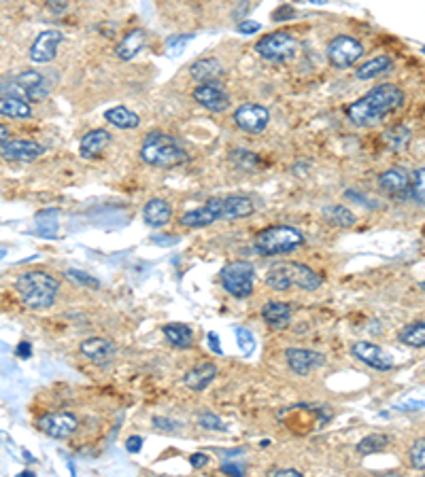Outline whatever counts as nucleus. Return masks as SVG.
I'll list each match as a JSON object with an SVG mask.
<instances>
[{"instance_id": "1", "label": "nucleus", "mask_w": 425, "mask_h": 477, "mask_svg": "<svg viewBox=\"0 0 425 477\" xmlns=\"http://www.w3.org/2000/svg\"><path fill=\"white\" fill-rule=\"evenodd\" d=\"M404 104V92L393 83L372 88L364 98L346 106V117L358 127H372Z\"/></svg>"}, {"instance_id": "2", "label": "nucleus", "mask_w": 425, "mask_h": 477, "mask_svg": "<svg viewBox=\"0 0 425 477\" xmlns=\"http://www.w3.org/2000/svg\"><path fill=\"white\" fill-rule=\"evenodd\" d=\"M13 289L26 307L47 310L55 303V297L60 293V282H58V278H53L47 272L32 270V272H24L15 280Z\"/></svg>"}, {"instance_id": "3", "label": "nucleus", "mask_w": 425, "mask_h": 477, "mask_svg": "<svg viewBox=\"0 0 425 477\" xmlns=\"http://www.w3.org/2000/svg\"><path fill=\"white\" fill-rule=\"evenodd\" d=\"M266 284L272 291H292V289H302V291H317L323 284V276L315 272L313 268L296 261H281L274 263L268 274H266Z\"/></svg>"}, {"instance_id": "4", "label": "nucleus", "mask_w": 425, "mask_h": 477, "mask_svg": "<svg viewBox=\"0 0 425 477\" xmlns=\"http://www.w3.org/2000/svg\"><path fill=\"white\" fill-rule=\"evenodd\" d=\"M140 159H143L147 166L168 170L185 164L189 155L173 136L162 132H151L145 136L143 144H140Z\"/></svg>"}, {"instance_id": "5", "label": "nucleus", "mask_w": 425, "mask_h": 477, "mask_svg": "<svg viewBox=\"0 0 425 477\" xmlns=\"http://www.w3.org/2000/svg\"><path fill=\"white\" fill-rule=\"evenodd\" d=\"M302 242H304V235L300 229L292 225H272L257 233L255 251L264 257L288 255V253H294L298 247H302Z\"/></svg>"}, {"instance_id": "6", "label": "nucleus", "mask_w": 425, "mask_h": 477, "mask_svg": "<svg viewBox=\"0 0 425 477\" xmlns=\"http://www.w3.org/2000/svg\"><path fill=\"white\" fill-rule=\"evenodd\" d=\"M255 51L268 62H290L298 55L300 41L292 32H272L255 43Z\"/></svg>"}, {"instance_id": "7", "label": "nucleus", "mask_w": 425, "mask_h": 477, "mask_svg": "<svg viewBox=\"0 0 425 477\" xmlns=\"http://www.w3.org/2000/svg\"><path fill=\"white\" fill-rule=\"evenodd\" d=\"M220 282L228 295L236 299H245L253 293L255 268L249 261H230L220 272Z\"/></svg>"}, {"instance_id": "8", "label": "nucleus", "mask_w": 425, "mask_h": 477, "mask_svg": "<svg viewBox=\"0 0 425 477\" xmlns=\"http://www.w3.org/2000/svg\"><path fill=\"white\" fill-rule=\"evenodd\" d=\"M364 55V45L349 34H338L328 45V60L334 68H349Z\"/></svg>"}, {"instance_id": "9", "label": "nucleus", "mask_w": 425, "mask_h": 477, "mask_svg": "<svg viewBox=\"0 0 425 477\" xmlns=\"http://www.w3.org/2000/svg\"><path fill=\"white\" fill-rule=\"evenodd\" d=\"M222 219H226V198H210L200 208H194V210L185 212L179 219V223L183 227H189V229H200V227L217 223Z\"/></svg>"}, {"instance_id": "10", "label": "nucleus", "mask_w": 425, "mask_h": 477, "mask_svg": "<svg viewBox=\"0 0 425 477\" xmlns=\"http://www.w3.org/2000/svg\"><path fill=\"white\" fill-rule=\"evenodd\" d=\"M191 98L206 111L210 113H224L230 109V96L226 94V90L222 88V83L217 81H208V83H200L194 92Z\"/></svg>"}, {"instance_id": "11", "label": "nucleus", "mask_w": 425, "mask_h": 477, "mask_svg": "<svg viewBox=\"0 0 425 477\" xmlns=\"http://www.w3.org/2000/svg\"><path fill=\"white\" fill-rule=\"evenodd\" d=\"M232 119L238 130H243L247 134H262L268 127L270 113L262 104H243L234 111Z\"/></svg>"}, {"instance_id": "12", "label": "nucleus", "mask_w": 425, "mask_h": 477, "mask_svg": "<svg viewBox=\"0 0 425 477\" xmlns=\"http://www.w3.org/2000/svg\"><path fill=\"white\" fill-rule=\"evenodd\" d=\"M39 429L53 439H68L79 429V420L70 412H51L39 420Z\"/></svg>"}, {"instance_id": "13", "label": "nucleus", "mask_w": 425, "mask_h": 477, "mask_svg": "<svg viewBox=\"0 0 425 477\" xmlns=\"http://www.w3.org/2000/svg\"><path fill=\"white\" fill-rule=\"evenodd\" d=\"M351 352L353 357H356L358 361H362L364 365L377 369V371H389L393 369V359L377 344L372 342H366V340H360L351 346Z\"/></svg>"}, {"instance_id": "14", "label": "nucleus", "mask_w": 425, "mask_h": 477, "mask_svg": "<svg viewBox=\"0 0 425 477\" xmlns=\"http://www.w3.org/2000/svg\"><path fill=\"white\" fill-rule=\"evenodd\" d=\"M62 43V32L60 30H43L32 47H30V60L34 64H47L58 55V47Z\"/></svg>"}, {"instance_id": "15", "label": "nucleus", "mask_w": 425, "mask_h": 477, "mask_svg": "<svg viewBox=\"0 0 425 477\" xmlns=\"http://www.w3.org/2000/svg\"><path fill=\"white\" fill-rule=\"evenodd\" d=\"M410 185H412V174L406 170V168H402V166H393V168H389V170H385L381 177H379V187L385 191V193H389V195H393V198H404V195H408L410 193Z\"/></svg>"}, {"instance_id": "16", "label": "nucleus", "mask_w": 425, "mask_h": 477, "mask_svg": "<svg viewBox=\"0 0 425 477\" xmlns=\"http://www.w3.org/2000/svg\"><path fill=\"white\" fill-rule=\"evenodd\" d=\"M285 361L288 367L298 373V375H309L311 371H315L317 367L323 365V354L309 350V348H288L285 350Z\"/></svg>"}, {"instance_id": "17", "label": "nucleus", "mask_w": 425, "mask_h": 477, "mask_svg": "<svg viewBox=\"0 0 425 477\" xmlns=\"http://www.w3.org/2000/svg\"><path fill=\"white\" fill-rule=\"evenodd\" d=\"M45 153V148L34 140H9L3 144V157L13 159V162H34Z\"/></svg>"}, {"instance_id": "18", "label": "nucleus", "mask_w": 425, "mask_h": 477, "mask_svg": "<svg viewBox=\"0 0 425 477\" xmlns=\"http://www.w3.org/2000/svg\"><path fill=\"white\" fill-rule=\"evenodd\" d=\"M79 352L94 363H107L111 361V357L117 352V346L113 340L107 338H88L79 344Z\"/></svg>"}, {"instance_id": "19", "label": "nucleus", "mask_w": 425, "mask_h": 477, "mask_svg": "<svg viewBox=\"0 0 425 477\" xmlns=\"http://www.w3.org/2000/svg\"><path fill=\"white\" fill-rule=\"evenodd\" d=\"M145 45H147V32L143 28H134L119 41V45L115 47V55L121 62H128L143 51Z\"/></svg>"}, {"instance_id": "20", "label": "nucleus", "mask_w": 425, "mask_h": 477, "mask_svg": "<svg viewBox=\"0 0 425 477\" xmlns=\"http://www.w3.org/2000/svg\"><path fill=\"white\" fill-rule=\"evenodd\" d=\"M170 219H173V208L162 198H151L143 208V221H145V225H149L154 229L168 225Z\"/></svg>"}, {"instance_id": "21", "label": "nucleus", "mask_w": 425, "mask_h": 477, "mask_svg": "<svg viewBox=\"0 0 425 477\" xmlns=\"http://www.w3.org/2000/svg\"><path fill=\"white\" fill-rule=\"evenodd\" d=\"M111 144V134L102 127H96L92 132H88L81 142H79V155L83 159H92V157H98L107 146Z\"/></svg>"}, {"instance_id": "22", "label": "nucleus", "mask_w": 425, "mask_h": 477, "mask_svg": "<svg viewBox=\"0 0 425 477\" xmlns=\"http://www.w3.org/2000/svg\"><path fill=\"white\" fill-rule=\"evenodd\" d=\"M215 375H217V365H212V363H200V365L191 367V369L185 373L183 382H185V386H187L189 390L202 392V390L208 388V384H210L212 380H215Z\"/></svg>"}, {"instance_id": "23", "label": "nucleus", "mask_w": 425, "mask_h": 477, "mask_svg": "<svg viewBox=\"0 0 425 477\" xmlns=\"http://www.w3.org/2000/svg\"><path fill=\"white\" fill-rule=\"evenodd\" d=\"M262 318L272 329H283L292 321V307L285 301H268L262 307Z\"/></svg>"}, {"instance_id": "24", "label": "nucleus", "mask_w": 425, "mask_h": 477, "mask_svg": "<svg viewBox=\"0 0 425 477\" xmlns=\"http://www.w3.org/2000/svg\"><path fill=\"white\" fill-rule=\"evenodd\" d=\"M47 85H41V88H24L20 83H15L13 78H9V81L3 83V96H15V98H22L30 104H36V102H43L47 98Z\"/></svg>"}, {"instance_id": "25", "label": "nucleus", "mask_w": 425, "mask_h": 477, "mask_svg": "<svg viewBox=\"0 0 425 477\" xmlns=\"http://www.w3.org/2000/svg\"><path fill=\"white\" fill-rule=\"evenodd\" d=\"M189 74L200 83L215 81V78L222 74V64L215 57H200L189 66Z\"/></svg>"}, {"instance_id": "26", "label": "nucleus", "mask_w": 425, "mask_h": 477, "mask_svg": "<svg viewBox=\"0 0 425 477\" xmlns=\"http://www.w3.org/2000/svg\"><path fill=\"white\" fill-rule=\"evenodd\" d=\"M391 68H393V60L389 55H379V57H372L366 64H362L356 70V76L362 78V81H370V78H377V76L389 72Z\"/></svg>"}, {"instance_id": "27", "label": "nucleus", "mask_w": 425, "mask_h": 477, "mask_svg": "<svg viewBox=\"0 0 425 477\" xmlns=\"http://www.w3.org/2000/svg\"><path fill=\"white\" fill-rule=\"evenodd\" d=\"M104 119L111 125L119 127V130H134V127L140 125V117L134 111L126 109V106H113V109H109L104 113Z\"/></svg>"}, {"instance_id": "28", "label": "nucleus", "mask_w": 425, "mask_h": 477, "mask_svg": "<svg viewBox=\"0 0 425 477\" xmlns=\"http://www.w3.org/2000/svg\"><path fill=\"white\" fill-rule=\"evenodd\" d=\"M162 333L175 348H189L194 344V331L183 323H168L164 325Z\"/></svg>"}, {"instance_id": "29", "label": "nucleus", "mask_w": 425, "mask_h": 477, "mask_svg": "<svg viewBox=\"0 0 425 477\" xmlns=\"http://www.w3.org/2000/svg\"><path fill=\"white\" fill-rule=\"evenodd\" d=\"M0 115L9 119H28L32 115L30 102L15 98V96H3L0 98Z\"/></svg>"}, {"instance_id": "30", "label": "nucleus", "mask_w": 425, "mask_h": 477, "mask_svg": "<svg viewBox=\"0 0 425 477\" xmlns=\"http://www.w3.org/2000/svg\"><path fill=\"white\" fill-rule=\"evenodd\" d=\"M253 202L245 195H228L226 198V219L234 221V219H245L253 214Z\"/></svg>"}, {"instance_id": "31", "label": "nucleus", "mask_w": 425, "mask_h": 477, "mask_svg": "<svg viewBox=\"0 0 425 477\" xmlns=\"http://www.w3.org/2000/svg\"><path fill=\"white\" fill-rule=\"evenodd\" d=\"M323 219L330 223V225H336V227H353L356 225V214H353L346 206L342 204H332V206H325L323 208Z\"/></svg>"}, {"instance_id": "32", "label": "nucleus", "mask_w": 425, "mask_h": 477, "mask_svg": "<svg viewBox=\"0 0 425 477\" xmlns=\"http://www.w3.org/2000/svg\"><path fill=\"white\" fill-rule=\"evenodd\" d=\"M400 342L404 346H410V348H425V321H419V323H410L406 327H402L400 331Z\"/></svg>"}, {"instance_id": "33", "label": "nucleus", "mask_w": 425, "mask_h": 477, "mask_svg": "<svg viewBox=\"0 0 425 477\" xmlns=\"http://www.w3.org/2000/svg\"><path fill=\"white\" fill-rule=\"evenodd\" d=\"M383 142L391 151H404L410 142V130L406 125H391L383 132Z\"/></svg>"}, {"instance_id": "34", "label": "nucleus", "mask_w": 425, "mask_h": 477, "mask_svg": "<svg viewBox=\"0 0 425 477\" xmlns=\"http://www.w3.org/2000/svg\"><path fill=\"white\" fill-rule=\"evenodd\" d=\"M230 162L243 172H257L259 166H262L259 157L251 151H245V148H234L230 153Z\"/></svg>"}, {"instance_id": "35", "label": "nucleus", "mask_w": 425, "mask_h": 477, "mask_svg": "<svg viewBox=\"0 0 425 477\" xmlns=\"http://www.w3.org/2000/svg\"><path fill=\"white\" fill-rule=\"evenodd\" d=\"M389 445V435H383V433H372V435H366L358 445L356 450L364 456L368 454H377V452H383L385 448Z\"/></svg>"}, {"instance_id": "36", "label": "nucleus", "mask_w": 425, "mask_h": 477, "mask_svg": "<svg viewBox=\"0 0 425 477\" xmlns=\"http://www.w3.org/2000/svg\"><path fill=\"white\" fill-rule=\"evenodd\" d=\"M410 198L425 206V168H419L414 174H412V185H410Z\"/></svg>"}, {"instance_id": "37", "label": "nucleus", "mask_w": 425, "mask_h": 477, "mask_svg": "<svg viewBox=\"0 0 425 477\" xmlns=\"http://www.w3.org/2000/svg\"><path fill=\"white\" fill-rule=\"evenodd\" d=\"M408 462L412 469H419V471H425V437L423 439H417L410 450H408Z\"/></svg>"}, {"instance_id": "38", "label": "nucleus", "mask_w": 425, "mask_h": 477, "mask_svg": "<svg viewBox=\"0 0 425 477\" xmlns=\"http://www.w3.org/2000/svg\"><path fill=\"white\" fill-rule=\"evenodd\" d=\"M234 333H236V344H238L241 352L247 354V357L253 354V350H255V338H253V333L247 327H236Z\"/></svg>"}, {"instance_id": "39", "label": "nucleus", "mask_w": 425, "mask_h": 477, "mask_svg": "<svg viewBox=\"0 0 425 477\" xmlns=\"http://www.w3.org/2000/svg\"><path fill=\"white\" fill-rule=\"evenodd\" d=\"M13 81H15V83H20V85H24V88H41V85H45V78H43V74H41V72H36V70H26V72H20V74H15V76H13Z\"/></svg>"}, {"instance_id": "40", "label": "nucleus", "mask_w": 425, "mask_h": 477, "mask_svg": "<svg viewBox=\"0 0 425 477\" xmlns=\"http://www.w3.org/2000/svg\"><path fill=\"white\" fill-rule=\"evenodd\" d=\"M66 278L70 282H75L77 286H83V289H98L100 286V282L94 276L86 274V272H79V270H68L66 272Z\"/></svg>"}, {"instance_id": "41", "label": "nucleus", "mask_w": 425, "mask_h": 477, "mask_svg": "<svg viewBox=\"0 0 425 477\" xmlns=\"http://www.w3.org/2000/svg\"><path fill=\"white\" fill-rule=\"evenodd\" d=\"M198 424H200L202 429H206V431H220V433H226V431H228V427L224 424V420L217 418L215 414H210V412L202 414L200 420H198Z\"/></svg>"}, {"instance_id": "42", "label": "nucleus", "mask_w": 425, "mask_h": 477, "mask_svg": "<svg viewBox=\"0 0 425 477\" xmlns=\"http://www.w3.org/2000/svg\"><path fill=\"white\" fill-rule=\"evenodd\" d=\"M154 427L158 431H164V433H177L181 429V422L173 420V418H166V416H154Z\"/></svg>"}, {"instance_id": "43", "label": "nucleus", "mask_w": 425, "mask_h": 477, "mask_svg": "<svg viewBox=\"0 0 425 477\" xmlns=\"http://www.w3.org/2000/svg\"><path fill=\"white\" fill-rule=\"evenodd\" d=\"M191 39H194V34H185V36H170V39H168V43H166V47H168L170 55L181 53V51H183V47L187 45V41H191Z\"/></svg>"}, {"instance_id": "44", "label": "nucleus", "mask_w": 425, "mask_h": 477, "mask_svg": "<svg viewBox=\"0 0 425 477\" xmlns=\"http://www.w3.org/2000/svg\"><path fill=\"white\" fill-rule=\"evenodd\" d=\"M47 9L53 13V15H62V13H66V9H68V0H47Z\"/></svg>"}, {"instance_id": "45", "label": "nucleus", "mask_w": 425, "mask_h": 477, "mask_svg": "<svg viewBox=\"0 0 425 477\" xmlns=\"http://www.w3.org/2000/svg\"><path fill=\"white\" fill-rule=\"evenodd\" d=\"M206 340H208V348H210L212 352H215L217 357L224 354V348H222V344H220V336H217V333L208 331V333H206Z\"/></svg>"}, {"instance_id": "46", "label": "nucleus", "mask_w": 425, "mask_h": 477, "mask_svg": "<svg viewBox=\"0 0 425 477\" xmlns=\"http://www.w3.org/2000/svg\"><path fill=\"white\" fill-rule=\"evenodd\" d=\"M236 30H238L241 34H255V32H259V30H262V26H259L257 22L247 20V22H241V24L236 26Z\"/></svg>"}, {"instance_id": "47", "label": "nucleus", "mask_w": 425, "mask_h": 477, "mask_svg": "<svg viewBox=\"0 0 425 477\" xmlns=\"http://www.w3.org/2000/svg\"><path fill=\"white\" fill-rule=\"evenodd\" d=\"M140 448H143V437H140V435H132V437H128V441H126V450H128L130 454H138V452H140Z\"/></svg>"}, {"instance_id": "48", "label": "nucleus", "mask_w": 425, "mask_h": 477, "mask_svg": "<svg viewBox=\"0 0 425 477\" xmlns=\"http://www.w3.org/2000/svg\"><path fill=\"white\" fill-rule=\"evenodd\" d=\"M270 477H281V475H285V477H302V473L298 469H272L268 471Z\"/></svg>"}, {"instance_id": "49", "label": "nucleus", "mask_w": 425, "mask_h": 477, "mask_svg": "<svg viewBox=\"0 0 425 477\" xmlns=\"http://www.w3.org/2000/svg\"><path fill=\"white\" fill-rule=\"evenodd\" d=\"M189 462H191V466H194V469H204V466L208 464V456H206V454H202V452H196V454H191Z\"/></svg>"}, {"instance_id": "50", "label": "nucleus", "mask_w": 425, "mask_h": 477, "mask_svg": "<svg viewBox=\"0 0 425 477\" xmlns=\"http://www.w3.org/2000/svg\"><path fill=\"white\" fill-rule=\"evenodd\" d=\"M222 473H230V475L243 477V475H245V469H243V466H238V464L226 462V464H222Z\"/></svg>"}, {"instance_id": "51", "label": "nucleus", "mask_w": 425, "mask_h": 477, "mask_svg": "<svg viewBox=\"0 0 425 477\" xmlns=\"http://www.w3.org/2000/svg\"><path fill=\"white\" fill-rule=\"evenodd\" d=\"M15 354H18L20 359H30V354H32V346H30L28 342H20V344H18V348H15Z\"/></svg>"}, {"instance_id": "52", "label": "nucleus", "mask_w": 425, "mask_h": 477, "mask_svg": "<svg viewBox=\"0 0 425 477\" xmlns=\"http://www.w3.org/2000/svg\"><path fill=\"white\" fill-rule=\"evenodd\" d=\"M423 408H425V401H408V403L398 406V410H404V412H417V410H423Z\"/></svg>"}, {"instance_id": "53", "label": "nucleus", "mask_w": 425, "mask_h": 477, "mask_svg": "<svg viewBox=\"0 0 425 477\" xmlns=\"http://www.w3.org/2000/svg\"><path fill=\"white\" fill-rule=\"evenodd\" d=\"M285 15H294V9H290V7H283V9H278L276 13H274V20L278 22V20H288Z\"/></svg>"}, {"instance_id": "54", "label": "nucleus", "mask_w": 425, "mask_h": 477, "mask_svg": "<svg viewBox=\"0 0 425 477\" xmlns=\"http://www.w3.org/2000/svg\"><path fill=\"white\" fill-rule=\"evenodd\" d=\"M0 134H3V136H0V142H3V144H7L9 142V130L3 125V127H0Z\"/></svg>"}, {"instance_id": "55", "label": "nucleus", "mask_w": 425, "mask_h": 477, "mask_svg": "<svg viewBox=\"0 0 425 477\" xmlns=\"http://www.w3.org/2000/svg\"><path fill=\"white\" fill-rule=\"evenodd\" d=\"M419 289H421V291H425V282H421V284H419Z\"/></svg>"}, {"instance_id": "56", "label": "nucleus", "mask_w": 425, "mask_h": 477, "mask_svg": "<svg viewBox=\"0 0 425 477\" xmlns=\"http://www.w3.org/2000/svg\"><path fill=\"white\" fill-rule=\"evenodd\" d=\"M421 51H423V53H425V47H421Z\"/></svg>"}]
</instances>
